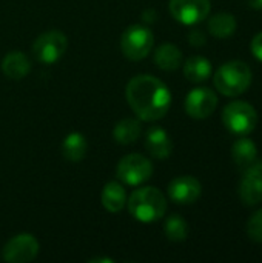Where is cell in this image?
I'll return each instance as SVG.
<instances>
[{"instance_id": "obj_1", "label": "cell", "mask_w": 262, "mask_h": 263, "mask_svg": "<svg viewBox=\"0 0 262 263\" xmlns=\"http://www.w3.org/2000/svg\"><path fill=\"white\" fill-rule=\"evenodd\" d=\"M125 96L133 112L144 122L162 119L171 106L168 86L158 77L148 74L133 77L127 85Z\"/></svg>"}, {"instance_id": "obj_2", "label": "cell", "mask_w": 262, "mask_h": 263, "mask_svg": "<svg viewBox=\"0 0 262 263\" xmlns=\"http://www.w3.org/2000/svg\"><path fill=\"white\" fill-rule=\"evenodd\" d=\"M127 203L130 214L142 223L158 222L167 211V199L154 186H145L133 191L130 199H127Z\"/></svg>"}, {"instance_id": "obj_3", "label": "cell", "mask_w": 262, "mask_h": 263, "mask_svg": "<svg viewBox=\"0 0 262 263\" xmlns=\"http://www.w3.org/2000/svg\"><path fill=\"white\" fill-rule=\"evenodd\" d=\"M252 77V69L246 62L230 60L218 68L213 82L222 96L238 97L250 88Z\"/></svg>"}, {"instance_id": "obj_4", "label": "cell", "mask_w": 262, "mask_h": 263, "mask_svg": "<svg viewBox=\"0 0 262 263\" xmlns=\"http://www.w3.org/2000/svg\"><path fill=\"white\" fill-rule=\"evenodd\" d=\"M222 123L230 133L238 136H247L256 128L258 112L255 106H252L249 102L235 100L224 108Z\"/></svg>"}, {"instance_id": "obj_5", "label": "cell", "mask_w": 262, "mask_h": 263, "mask_svg": "<svg viewBox=\"0 0 262 263\" xmlns=\"http://www.w3.org/2000/svg\"><path fill=\"white\" fill-rule=\"evenodd\" d=\"M154 43V35L151 29L142 25L128 26L120 37V49L122 54L133 62L145 59Z\"/></svg>"}, {"instance_id": "obj_6", "label": "cell", "mask_w": 262, "mask_h": 263, "mask_svg": "<svg viewBox=\"0 0 262 263\" xmlns=\"http://www.w3.org/2000/svg\"><path fill=\"white\" fill-rule=\"evenodd\" d=\"M68 46V39L63 32L57 29L46 31L40 34L32 45L34 57L43 65H53L62 59Z\"/></svg>"}, {"instance_id": "obj_7", "label": "cell", "mask_w": 262, "mask_h": 263, "mask_svg": "<svg viewBox=\"0 0 262 263\" xmlns=\"http://www.w3.org/2000/svg\"><path fill=\"white\" fill-rule=\"evenodd\" d=\"M116 174L125 185L137 186L153 176V165L142 154H128L117 163Z\"/></svg>"}, {"instance_id": "obj_8", "label": "cell", "mask_w": 262, "mask_h": 263, "mask_svg": "<svg viewBox=\"0 0 262 263\" xmlns=\"http://www.w3.org/2000/svg\"><path fill=\"white\" fill-rule=\"evenodd\" d=\"M40 245L32 234L22 233L9 239L3 248V260L9 263H29L39 254Z\"/></svg>"}, {"instance_id": "obj_9", "label": "cell", "mask_w": 262, "mask_h": 263, "mask_svg": "<svg viewBox=\"0 0 262 263\" xmlns=\"http://www.w3.org/2000/svg\"><path fill=\"white\" fill-rule=\"evenodd\" d=\"M170 14L182 25L204 22L212 9L210 0H170Z\"/></svg>"}, {"instance_id": "obj_10", "label": "cell", "mask_w": 262, "mask_h": 263, "mask_svg": "<svg viewBox=\"0 0 262 263\" xmlns=\"http://www.w3.org/2000/svg\"><path fill=\"white\" fill-rule=\"evenodd\" d=\"M218 108V96L210 88H195L185 97V111L190 117L202 120Z\"/></svg>"}, {"instance_id": "obj_11", "label": "cell", "mask_w": 262, "mask_h": 263, "mask_svg": "<svg viewBox=\"0 0 262 263\" xmlns=\"http://www.w3.org/2000/svg\"><path fill=\"white\" fill-rule=\"evenodd\" d=\"M202 193L199 180L193 176H179L168 185V197L178 205L195 203Z\"/></svg>"}, {"instance_id": "obj_12", "label": "cell", "mask_w": 262, "mask_h": 263, "mask_svg": "<svg viewBox=\"0 0 262 263\" xmlns=\"http://www.w3.org/2000/svg\"><path fill=\"white\" fill-rule=\"evenodd\" d=\"M239 197L244 205L255 206L262 202V165H256L244 171L239 183Z\"/></svg>"}, {"instance_id": "obj_13", "label": "cell", "mask_w": 262, "mask_h": 263, "mask_svg": "<svg viewBox=\"0 0 262 263\" xmlns=\"http://www.w3.org/2000/svg\"><path fill=\"white\" fill-rule=\"evenodd\" d=\"M145 148L154 159L164 160L171 156L173 142L165 129L161 126H153L145 134Z\"/></svg>"}, {"instance_id": "obj_14", "label": "cell", "mask_w": 262, "mask_h": 263, "mask_svg": "<svg viewBox=\"0 0 262 263\" xmlns=\"http://www.w3.org/2000/svg\"><path fill=\"white\" fill-rule=\"evenodd\" d=\"M232 157L241 171H247V170L259 165L258 146L255 145V142L252 139H247V137H241L233 143Z\"/></svg>"}, {"instance_id": "obj_15", "label": "cell", "mask_w": 262, "mask_h": 263, "mask_svg": "<svg viewBox=\"0 0 262 263\" xmlns=\"http://www.w3.org/2000/svg\"><path fill=\"white\" fill-rule=\"evenodd\" d=\"M31 71V60L22 51H9L2 60V72L11 80H20Z\"/></svg>"}, {"instance_id": "obj_16", "label": "cell", "mask_w": 262, "mask_h": 263, "mask_svg": "<svg viewBox=\"0 0 262 263\" xmlns=\"http://www.w3.org/2000/svg\"><path fill=\"white\" fill-rule=\"evenodd\" d=\"M100 200L108 213H120L127 203V191L119 182H108L102 190Z\"/></svg>"}, {"instance_id": "obj_17", "label": "cell", "mask_w": 262, "mask_h": 263, "mask_svg": "<svg viewBox=\"0 0 262 263\" xmlns=\"http://www.w3.org/2000/svg\"><path fill=\"white\" fill-rule=\"evenodd\" d=\"M86 149H88L86 139L80 133H69L63 139L62 146H60L62 156L68 162H73V163H77V162L83 160L85 156H86Z\"/></svg>"}, {"instance_id": "obj_18", "label": "cell", "mask_w": 262, "mask_h": 263, "mask_svg": "<svg viewBox=\"0 0 262 263\" xmlns=\"http://www.w3.org/2000/svg\"><path fill=\"white\" fill-rule=\"evenodd\" d=\"M154 63L162 71H176L182 65V51L173 43H162L154 52Z\"/></svg>"}, {"instance_id": "obj_19", "label": "cell", "mask_w": 262, "mask_h": 263, "mask_svg": "<svg viewBox=\"0 0 262 263\" xmlns=\"http://www.w3.org/2000/svg\"><path fill=\"white\" fill-rule=\"evenodd\" d=\"M210 74H212V63L208 59L202 55H191L184 63V76L193 83L205 82L210 77Z\"/></svg>"}, {"instance_id": "obj_20", "label": "cell", "mask_w": 262, "mask_h": 263, "mask_svg": "<svg viewBox=\"0 0 262 263\" xmlns=\"http://www.w3.org/2000/svg\"><path fill=\"white\" fill-rule=\"evenodd\" d=\"M238 28L236 18L230 12H218L208 20V31L216 39H229Z\"/></svg>"}, {"instance_id": "obj_21", "label": "cell", "mask_w": 262, "mask_h": 263, "mask_svg": "<svg viewBox=\"0 0 262 263\" xmlns=\"http://www.w3.org/2000/svg\"><path fill=\"white\" fill-rule=\"evenodd\" d=\"M142 134V125L137 119H122L113 129V137L120 145L134 143Z\"/></svg>"}, {"instance_id": "obj_22", "label": "cell", "mask_w": 262, "mask_h": 263, "mask_svg": "<svg viewBox=\"0 0 262 263\" xmlns=\"http://www.w3.org/2000/svg\"><path fill=\"white\" fill-rule=\"evenodd\" d=\"M164 233L170 242H184L188 237V223L181 216H170L165 220Z\"/></svg>"}, {"instance_id": "obj_23", "label": "cell", "mask_w": 262, "mask_h": 263, "mask_svg": "<svg viewBox=\"0 0 262 263\" xmlns=\"http://www.w3.org/2000/svg\"><path fill=\"white\" fill-rule=\"evenodd\" d=\"M247 236L252 242L262 243V208L258 210L247 222Z\"/></svg>"}, {"instance_id": "obj_24", "label": "cell", "mask_w": 262, "mask_h": 263, "mask_svg": "<svg viewBox=\"0 0 262 263\" xmlns=\"http://www.w3.org/2000/svg\"><path fill=\"white\" fill-rule=\"evenodd\" d=\"M188 40L193 46H204L207 39H205V34L199 29H193L190 34H188Z\"/></svg>"}, {"instance_id": "obj_25", "label": "cell", "mask_w": 262, "mask_h": 263, "mask_svg": "<svg viewBox=\"0 0 262 263\" xmlns=\"http://www.w3.org/2000/svg\"><path fill=\"white\" fill-rule=\"evenodd\" d=\"M250 49H252V54L262 62V32L256 34L252 40V45H250Z\"/></svg>"}, {"instance_id": "obj_26", "label": "cell", "mask_w": 262, "mask_h": 263, "mask_svg": "<svg viewBox=\"0 0 262 263\" xmlns=\"http://www.w3.org/2000/svg\"><path fill=\"white\" fill-rule=\"evenodd\" d=\"M246 2L253 9H262V0H246Z\"/></svg>"}, {"instance_id": "obj_27", "label": "cell", "mask_w": 262, "mask_h": 263, "mask_svg": "<svg viewBox=\"0 0 262 263\" xmlns=\"http://www.w3.org/2000/svg\"><path fill=\"white\" fill-rule=\"evenodd\" d=\"M100 262H105V263H113L111 259H105V257H96V259H91L90 263H100Z\"/></svg>"}, {"instance_id": "obj_28", "label": "cell", "mask_w": 262, "mask_h": 263, "mask_svg": "<svg viewBox=\"0 0 262 263\" xmlns=\"http://www.w3.org/2000/svg\"><path fill=\"white\" fill-rule=\"evenodd\" d=\"M261 165H262V163H261Z\"/></svg>"}]
</instances>
